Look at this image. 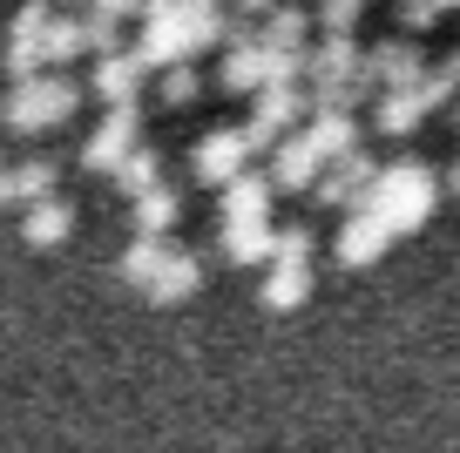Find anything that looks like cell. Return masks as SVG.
I'll use <instances>...</instances> for the list:
<instances>
[{
	"label": "cell",
	"instance_id": "obj_1",
	"mask_svg": "<svg viewBox=\"0 0 460 453\" xmlns=\"http://www.w3.org/2000/svg\"><path fill=\"white\" fill-rule=\"evenodd\" d=\"M433 197H440L433 170H420V163H393V170H379L373 197H366L359 210H373L393 237H406V230H420V224L433 217Z\"/></svg>",
	"mask_w": 460,
	"mask_h": 453
},
{
	"label": "cell",
	"instance_id": "obj_2",
	"mask_svg": "<svg viewBox=\"0 0 460 453\" xmlns=\"http://www.w3.org/2000/svg\"><path fill=\"white\" fill-rule=\"evenodd\" d=\"M75 102H82L75 82H61V75H34V82H14V95L0 102V122L21 129V136H41V129L68 122Z\"/></svg>",
	"mask_w": 460,
	"mask_h": 453
},
{
	"label": "cell",
	"instance_id": "obj_3",
	"mask_svg": "<svg viewBox=\"0 0 460 453\" xmlns=\"http://www.w3.org/2000/svg\"><path fill=\"white\" fill-rule=\"evenodd\" d=\"M136 55H143L149 68H156V61H163V68H176V61L197 55V48H190V0H149Z\"/></svg>",
	"mask_w": 460,
	"mask_h": 453
},
{
	"label": "cell",
	"instance_id": "obj_4",
	"mask_svg": "<svg viewBox=\"0 0 460 453\" xmlns=\"http://www.w3.org/2000/svg\"><path fill=\"white\" fill-rule=\"evenodd\" d=\"M251 156H258L251 129H210V136L190 149V170H197V183H237V176L251 170Z\"/></svg>",
	"mask_w": 460,
	"mask_h": 453
},
{
	"label": "cell",
	"instance_id": "obj_5",
	"mask_svg": "<svg viewBox=\"0 0 460 453\" xmlns=\"http://www.w3.org/2000/svg\"><path fill=\"white\" fill-rule=\"evenodd\" d=\"M305 109H312V95H305V88H291V82H271V88H258V115H251V142H258V149H278V142H285V129L298 122Z\"/></svg>",
	"mask_w": 460,
	"mask_h": 453
},
{
	"label": "cell",
	"instance_id": "obj_6",
	"mask_svg": "<svg viewBox=\"0 0 460 453\" xmlns=\"http://www.w3.org/2000/svg\"><path fill=\"white\" fill-rule=\"evenodd\" d=\"M136 149H143V142H136V109H109V115H102V129H95V136H88V149H82V163H88V170H122V163H129L136 156Z\"/></svg>",
	"mask_w": 460,
	"mask_h": 453
},
{
	"label": "cell",
	"instance_id": "obj_7",
	"mask_svg": "<svg viewBox=\"0 0 460 453\" xmlns=\"http://www.w3.org/2000/svg\"><path fill=\"white\" fill-rule=\"evenodd\" d=\"M373 183H379V170L352 149V156L332 163V176H318V203H332V210H359V203L373 197Z\"/></svg>",
	"mask_w": 460,
	"mask_h": 453
},
{
	"label": "cell",
	"instance_id": "obj_8",
	"mask_svg": "<svg viewBox=\"0 0 460 453\" xmlns=\"http://www.w3.org/2000/svg\"><path fill=\"white\" fill-rule=\"evenodd\" d=\"M143 75H149V61H143V55L115 48V55H102V61H95V95L109 102V109H136V95H143Z\"/></svg>",
	"mask_w": 460,
	"mask_h": 453
},
{
	"label": "cell",
	"instance_id": "obj_9",
	"mask_svg": "<svg viewBox=\"0 0 460 453\" xmlns=\"http://www.w3.org/2000/svg\"><path fill=\"white\" fill-rule=\"evenodd\" d=\"M386 244H393V230L379 224L373 210H352V217H345V230H339V264L366 271V264H379V257H386Z\"/></svg>",
	"mask_w": 460,
	"mask_h": 453
},
{
	"label": "cell",
	"instance_id": "obj_10",
	"mask_svg": "<svg viewBox=\"0 0 460 453\" xmlns=\"http://www.w3.org/2000/svg\"><path fill=\"white\" fill-rule=\"evenodd\" d=\"M271 176L244 170L237 183H224V224H264V210H271Z\"/></svg>",
	"mask_w": 460,
	"mask_h": 453
},
{
	"label": "cell",
	"instance_id": "obj_11",
	"mask_svg": "<svg viewBox=\"0 0 460 453\" xmlns=\"http://www.w3.org/2000/svg\"><path fill=\"white\" fill-rule=\"evenodd\" d=\"M318 149H312V136H291V142H278V156H271V183L278 190H312L318 183Z\"/></svg>",
	"mask_w": 460,
	"mask_h": 453
},
{
	"label": "cell",
	"instance_id": "obj_12",
	"mask_svg": "<svg viewBox=\"0 0 460 453\" xmlns=\"http://www.w3.org/2000/svg\"><path fill=\"white\" fill-rule=\"evenodd\" d=\"M68 230H75V210H68L61 197L28 203V224H21V237H28L34 251H55V244H68Z\"/></svg>",
	"mask_w": 460,
	"mask_h": 453
},
{
	"label": "cell",
	"instance_id": "obj_13",
	"mask_svg": "<svg viewBox=\"0 0 460 453\" xmlns=\"http://www.w3.org/2000/svg\"><path fill=\"white\" fill-rule=\"evenodd\" d=\"M305 136H312V149H318L325 163H339V156H352V149H359V129H352V109H318Z\"/></svg>",
	"mask_w": 460,
	"mask_h": 453
},
{
	"label": "cell",
	"instance_id": "obj_14",
	"mask_svg": "<svg viewBox=\"0 0 460 453\" xmlns=\"http://www.w3.org/2000/svg\"><path fill=\"white\" fill-rule=\"evenodd\" d=\"M312 298V264H271L264 271V312H298Z\"/></svg>",
	"mask_w": 460,
	"mask_h": 453
},
{
	"label": "cell",
	"instance_id": "obj_15",
	"mask_svg": "<svg viewBox=\"0 0 460 453\" xmlns=\"http://www.w3.org/2000/svg\"><path fill=\"white\" fill-rule=\"evenodd\" d=\"M224 257L230 264H271L278 257V230L271 224H224Z\"/></svg>",
	"mask_w": 460,
	"mask_h": 453
},
{
	"label": "cell",
	"instance_id": "obj_16",
	"mask_svg": "<svg viewBox=\"0 0 460 453\" xmlns=\"http://www.w3.org/2000/svg\"><path fill=\"white\" fill-rule=\"evenodd\" d=\"M197 284H203V264L190 251H170V264L156 271L149 298H156V305H183V298H197Z\"/></svg>",
	"mask_w": 460,
	"mask_h": 453
},
{
	"label": "cell",
	"instance_id": "obj_17",
	"mask_svg": "<svg viewBox=\"0 0 460 453\" xmlns=\"http://www.w3.org/2000/svg\"><path fill=\"white\" fill-rule=\"evenodd\" d=\"M366 75L386 82V88H420V82H427V75H420V55L406 41H386L379 55H366Z\"/></svg>",
	"mask_w": 460,
	"mask_h": 453
},
{
	"label": "cell",
	"instance_id": "obj_18",
	"mask_svg": "<svg viewBox=\"0 0 460 453\" xmlns=\"http://www.w3.org/2000/svg\"><path fill=\"white\" fill-rule=\"evenodd\" d=\"M420 115H427V95H420V88H386V102L373 109V129L379 136H406Z\"/></svg>",
	"mask_w": 460,
	"mask_h": 453
},
{
	"label": "cell",
	"instance_id": "obj_19",
	"mask_svg": "<svg viewBox=\"0 0 460 453\" xmlns=\"http://www.w3.org/2000/svg\"><path fill=\"white\" fill-rule=\"evenodd\" d=\"M163 264H170V244H163V237H136L129 251H122V278L143 284V291L156 284V271H163Z\"/></svg>",
	"mask_w": 460,
	"mask_h": 453
},
{
	"label": "cell",
	"instance_id": "obj_20",
	"mask_svg": "<svg viewBox=\"0 0 460 453\" xmlns=\"http://www.w3.org/2000/svg\"><path fill=\"white\" fill-rule=\"evenodd\" d=\"M176 224V190H143V197H136V237H163V230Z\"/></svg>",
	"mask_w": 460,
	"mask_h": 453
},
{
	"label": "cell",
	"instance_id": "obj_21",
	"mask_svg": "<svg viewBox=\"0 0 460 453\" xmlns=\"http://www.w3.org/2000/svg\"><path fill=\"white\" fill-rule=\"evenodd\" d=\"M55 183H61V170H55L48 156L21 163V170H14V203H41V197H55Z\"/></svg>",
	"mask_w": 460,
	"mask_h": 453
},
{
	"label": "cell",
	"instance_id": "obj_22",
	"mask_svg": "<svg viewBox=\"0 0 460 453\" xmlns=\"http://www.w3.org/2000/svg\"><path fill=\"white\" fill-rule=\"evenodd\" d=\"M75 55H88V21L55 14V28H48V61H75Z\"/></svg>",
	"mask_w": 460,
	"mask_h": 453
},
{
	"label": "cell",
	"instance_id": "obj_23",
	"mask_svg": "<svg viewBox=\"0 0 460 453\" xmlns=\"http://www.w3.org/2000/svg\"><path fill=\"white\" fill-rule=\"evenodd\" d=\"M305 41V14L298 7H271V21H264V48H298Z\"/></svg>",
	"mask_w": 460,
	"mask_h": 453
},
{
	"label": "cell",
	"instance_id": "obj_24",
	"mask_svg": "<svg viewBox=\"0 0 460 453\" xmlns=\"http://www.w3.org/2000/svg\"><path fill=\"white\" fill-rule=\"evenodd\" d=\"M115 183L129 190V197H143V190H156L163 176H156V156H149V149H136L129 163H122V170H115Z\"/></svg>",
	"mask_w": 460,
	"mask_h": 453
},
{
	"label": "cell",
	"instance_id": "obj_25",
	"mask_svg": "<svg viewBox=\"0 0 460 453\" xmlns=\"http://www.w3.org/2000/svg\"><path fill=\"white\" fill-rule=\"evenodd\" d=\"M454 88H460V55H447L440 68H433L427 82H420V95H427V109H440V102L454 95Z\"/></svg>",
	"mask_w": 460,
	"mask_h": 453
},
{
	"label": "cell",
	"instance_id": "obj_26",
	"mask_svg": "<svg viewBox=\"0 0 460 453\" xmlns=\"http://www.w3.org/2000/svg\"><path fill=\"white\" fill-rule=\"evenodd\" d=\"M163 102H170V109H190V102H197V68H190V61H176V68L163 75Z\"/></svg>",
	"mask_w": 460,
	"mask_h": 453
},
{
	"label": "cell",
	"instance_id": "obj_27",
	"mask_svg": "<svg viewBox=\"0 0 460 453\" xmlns=\"http://www.w3.org/2000/svg\"><path fill=\"white\" fill-rule=\"evenodd\" d=\"M271 264H312V230H305V224L278 230V257H271Z\"/></svg>",
	"mask_w": 460,
	"mask_h": 453
},
{
	"label": "cell",
	"instance_id": "obj_28",
	"mask_svg": "<svg viewBox=\"0 0 460 453\" xmlns=\"http://www.w3.org/2000/svg\"><path fill=\"white\" fill-rule=\"evenodd\" d=\"M95 7H102V14H115V21H122V14H143L149 0H95Z\"/></svg>",
	"mask_w": 460,
	"mask_h": 453
},
{
	"label": "cell",
	"instance_id": "obj_29",
	"mask_svg": "<svg viewBox=\"0 0 460 453\" xmlns=\"http://www.w3.org/2000/svg\"><path fill=\"white\" fill-rule=\"evenodd\" d=\"M0 203H14V170H0Z\"/></svg>",
	"mask_w": 460,
	"mask_h": 453
},
{
	"label": "cell",
	"instance_id": "obj_30",
	"mask_svg": "<svg viewBox=\"0 0 460 453\" xmlns=\"http://www.w3.org/2000/svg\"><path fill=\"white\" fill-rule=\"evenodd\" d=\"M244 7H251V14H258V7H271V0H244Z\"/></svg>",
	"mask_w": 460,
	"mask_h": 453
},
{
	"label": "cell",
	"instance_id": "obj_31",
	"mask_svg": "<svg viewBox=\"0 0 460 453\" xmlns=\"http://www.w3.org/2000/svg\"><path fill=\"white\" fill-rule=\"evenodd\" d=\"M454 190H460V163H454Z\"/></svg>",
	"mask_w": 460,
	"mask_h": 453
}]
</instances>
